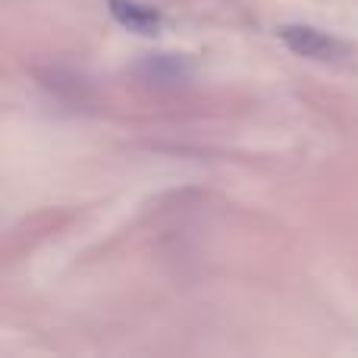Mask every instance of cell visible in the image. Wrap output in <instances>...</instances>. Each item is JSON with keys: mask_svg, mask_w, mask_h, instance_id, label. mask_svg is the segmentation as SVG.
I'll return each mask as SVG.
<instances>
[{"mask_svg": "<svg viewBox=\"0 0 358 358\" xmlns=\"http://www.w3.org/2000/svg\"><path fill=\"white\" fill-rule=\"evenodd\" d=\"M277 38L299 57H308V60H343L349 57V44L340 38L327 35L321 29H311V25H280Z\"/></svg>", "mask_w": 358, "mask_h": 358, "instance_id": "cell-1", "label": "cell"}, {"mask_svg": "<svg viewBox=\"0 0 358 358\" xmlns=\"http://www.w3.org/2000/svg\"><path fill=\"white\" fill-rule=\"evenodd\" d=\"M107 6H110V16L120 25L138 31V35H155L161 29V13L151 10V6H142L136 0H107Z\"/></svg>", "mask_w": 358, "mask_h": 358, "instance_id": "cell-2", "label": "cell"}]
</instances>
